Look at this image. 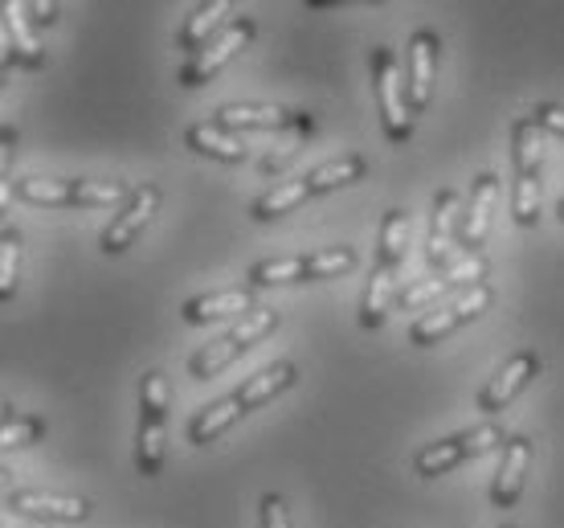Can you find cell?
<instances>
[{
    "label": "cell",
    "instance_id": "6da1fadb",
    "mask_svg": "<svg viewBox=\"0 0 564 528\" xmlns=\"http://www.w3.org/2000/svg\"><path fill=\"white\" fill-rule=\"evenodd\" d=\"M295 386H299L295 360H274V365H267V369H258L254 377H246L234 394L217 398L213 406H205L200 414H193V422H188V439H193V446L217 443V439H221L229 427H238L246 414L262 410L267 401H274L279 394H286V389H295Z\"/></svg>",
    "mask_w": 564,
    "mask_h": 528
},
{
    "label": "cell",
    "instance_id": "7a4b0ae2",
    "mask_svg": "<svg viewBox=\"0 0 564 528\" xmlns=\"http://www.w3.org/2000/svg\"><path fill=\"white\" fill-rule=\"evenodd\" d=\"M360 176H368V160L348 152V157H336L319 164V169L303 172V176H286L279 185H270L262 197L254 201V222H274V217L291 214L299 209L303 201L319 197V193H332V188H344V185H356Z\"/></svg>",
    "mask_w": 564,
    "mask_h": 528
},
{
    "label": "cell",
    "instance_id": "3957f363",
    "mask_svg": "<svg viewBox=\"0 0 564 528\" xmlns=\"http://www.w3.org/2000/svg\"><path fill=\"white\" fill-rule=\"evenodd\" d=\"M169 418L172 389L160 369H148L140 381V427H135V472L160 475L169 463Z\"/></svg>",
    "mask_w": 564,
    "mask_h": 528
},
{
    "label": "cell",
    "instance_id": "277c9868",
    "mask_svg": "<svg viewBox=\"0 0 564 528\" xmlns=\"http://www.w3.org/2000/svg\"><path fill=\"white\" fill-rule=\"evenodd\" d=\"M511 160H516L511 217L520 229H532L540 222V164H544V128L532 115H520L511 123Z\"/></svg>",
    "mask_w": 564,
    "mask_h": 528
},
{
    "label": "cell",
    "instance_id": "5b68a950",
    "mask_svg": "<svg viewBox=\"0 0 564 528\" xmlns=\"http://www.w3.org/2000/svg\"><path fill=\"white\" fill-rule=\"evenodd\" d=\"M13 193L29 205H74V209H90V205H128L135 188L123 181H86V176H17Z\"/></svg>",
    "mask_w": 564,
    "mask_h": 528
},
{
    "label": "cell",
    "instance_id": "8992f818",
    "mask_svg": "<svg viewBox=\"0 0 564 528\" xmlns=\"http://www.w3.org/2000/svg\"><path fill=\"white\" fill-rule=\"evenodd\" d=\"M274 328H279V312H274V308H254L250 315H241L229 332H221L217 341L200 344L197 353L188 357V373H193L197 381H209V377H217L221 369H229L238 357H246L258 341H267Z\"/></svg>",
    "mask_w": 564,
    "mask_h": 528
},
{
    "label": "cell",
    "instance_id": "52a82bcc",
    "mask_svg": "<svg viewBox=\"0 0 564 528\" xmlns=\"http://www.w3.org/2000/svg\"><path fill=\"white\" fill-rule=\"evenodd\" d=\"M372 95H377V111H381V128L389 143H410L413 140V103L410 83L397 66V54L389 45L372 50Z\"/></svg>",
    "mask_w": 564,
    "mask_h": 528
},
{
    "label": "cell",
    "instance_id": "ba28073f",
    "mask_svg": "<svg viewBox=\"0 0 564 528\" xmlns=\"http://www.w3.org/2000/svg\"><path fill=\"white\" fill-rule=\"evenodd\" d=\"M356 271L352 246H327L315 255H286L262 258L250 267V287H286V283H315V279H336V274Z\"/></svg>",
    "mask_w": 564,
    "mask_h": 528
},
{
    "label": "cell",
    "instance_id": "9c48e42d",
    "mask_svg": "<svg viewBox=\"0 0 564 528\" xmlns=\"http://www.w3.org/2000/svg\"><path fill=\"white\" fill-rule=\"evenodd\" d=\"M503 443H508V434H503L499 422H479V427H466V430H458V434H446V439H437V443H425L422 451L413 455V472L422 475V479H434V475L454 472V467L466 463V459L503 451Z\"/></svg>",
    "mask_w": 564,
    "mask_h": 528
},
{
    "label": "cell",
    "instance_id": "30bf717a",
    "mask_svg": "<svg viewBox=\"0 0 564 528\" xmlns=\"http://www.w3.org/2000/svg\"><path fill=\"white\" fill-rule=\"evenodd\" d=\"M491 303H495V287L491 283L470 287V291H463L458 300L437 303V308H430L425 315H417V320H413V328H410V341L417 344V348H430V344L446 341L451 332H458L463 324L479 320Z\"/></svg>",
    "mask_w": 564,
    "mask_h": 528
},
{
    "label": "cell",
    "instance_id": "8fae6325",
    "mask_svg": "<svg viewBox=\"0 0 564 528\" xmlns=\"http://www.w3.org/2000/svg\"><path fill=\"white\" fill-rule=\"evenodd\" d=\"M254 33H258V25L250 21V17H234V21H229V25L221 29L209 45H205V50H197V54L184 62L181 74H176V78H181V86L197 90V86L213 83V78L226 71L229 62H234L246 45L254 42Z\"/></svg>",
    "mask_w": 564,
    "mask_h": 528
},
{
    "label": "cell",
    "instance_id": "7c38bea8",
    "mask_svg": "<svg viewBox=\"0 0 564 528\" xmlns=\"http://www.w3.org/2000/svg\"><path fill=\"white\" fill-rule=\"evenodd\" d=\"M458 226H463V197L454 188H437L430 205V226H425V267L446 271L454 250H458Z\"/></svg>",
    "mask_w": 564,
    "mask_h": 528
},
{
    "label": "cell",
    "instance_id": "4fadbf2b",
    "mask_svg": "<svg viewBox=\"0 0 564 528\" xmlns=\"http://www.w3.org/2000/svg\"><path fill=\"white\" fill-rule=\"evenodd\" d=\"M217 123L229 131H299V136L315 131V119L307 111L267 107V103H229L217 111Z\"/></svg>",
    "mask_w": 564,
    "mask_h": 528
},
{
    "label": "cell",
    "instance_id": "5bb4252c",
    "mask_svg": "<svg viewBox=\"0 0 564 528\" xmlns=\"http://www.w3.org/2000/svg\"><path fill=\"white\" fill-rule=\"evenodd\" d=\"M540 373V353H532V348H520V353H511L499 369H495V377L487 381V386L479 389V406L482 414H503L511 401L520 398L523 389H528V381Z\"/></svg>",
    "mask_w": 564,
    "mask_h": 528
},
{
    "label": "cell",
    "instance_id": "9a60e30c",
    "mask_svg": "<svg viewBox=\"0 0 564 528\" xmlns=\"http://www.w3.org/2000/svg\"><path fill=\"white\" fill-rule=\"evenodd\" d=\"M155 209H160V188H155V185H135L131 201L111 217V226L99 234L102 255H123V250L140 238L143 229H148V222L155 217Z\"/></svg>",
    "mask_w": 564,
    "mask_h": 528
},
{
    "label": "cell",
    "instance_id": "2e32d148",
    "mask_svg": "<svg viewBox=\"0 0 564 528\" xmlns=\"http://www.w3.org/2000/svg\"><path fill=\"white\" fill-rule=\"evenodd\" d=\"M495 201H499V176L495 172H479L475 185H470V197L463 205V226H458V250L466 255H479L487 234H491V214Z\"/></svg>",
    "mask_w": 564,
    "mask_h": 528
},
{
    "label": "cell",
    "instance_id": "e0dca14e",
    "mask_svg": "<svg viewBox=\"0 0 564 528\" xmlns=\"http://www.w3.org/2000/svg\"><path fill=\"white\" fill-rule=\"evenodd\" d=\"M9 513L29 516V520H62V525H78L90 516V500L83 496H57V492H42V487H17L9 492Z\"/></svg>",
    "mask_w": 564,
    "mask_h": 528
},
{
    "label": "cell",
    "instance_id": "ac0fdd59",
    "mask_svg": "<svg viewBox=\"0 0 564 528\" xmlns=\"http://www.w3.org/2000/svg\"><path fill=\"white\" fill-rule=\"evenodd\" d=\"M528 463H532V443L528 434H508V443L499 451V467L491 479V504L495 508H516L528 487Z\"/></svg>",
    "mask_w": 564,
    "mask_h": 528
},
{
    "label": "cell",
    "instance_id": "d6986e66",
    "mask_svg": "<svg viewBox=\"0 0 564 528\" xmlns=\"http://www.w3.org/2000/svg\"><path fill=\"white\" fill-rule=\"evenodd\" d=\"M4 66H21V71H42L45 50L33 37V21L21 0H4Z\"/></svg>",
    "mask_w": 564,
    "mask_h": 528
},
{
    "label": "cell",
    "instance_id": "ffe728a7",
    "mask_svg": "<svg viewBox=\"0 0 564 528\" xmlns=\"http://www.w3.org/2000/svg\"><path fill=\"white\" fill-rule=\"evenodd\" d=\"M434 78H437V33L434 29H417L410 37V71H405L413 115H422L430 107V99H434Z\"/></svg>",
    "mask_w": 564,
    "mask_h": 528
},
{
    "label": "cell",
    "instance_id": "44dd1931",
    "mask_svg": "<svg viewBox=\"0 0 564 528\" xmlns=\"http://www.w3.org/2000/svg\"><path fill=\"white\" fill-rule=\"evenodd\" d=\"M254 308V287H221V291L193 295L181 308V315L188 324H213V320H226V315H250Z\"/></svg>",
    "mask_w": 564,
    "mask_h": 528
},
{
    "label": "cell",
    "instance_id": "7402d4cb",
    "mask_svg": "<svg viewBox=\"0 0 564 528\" xmlns=\"http://www.w3.org/2000/svg\"><path fill=\"white\" fill-rule=\"evenodd\" d=\"M184 143H188L193 152H200V157L221 160V164H241L246 152H250L246 140H241V131L221 128L217 119H213V123H193V128L184 131Z\"/></svg>",
    "mask_w": 564,
    "mask_h": 528
},
{
    "label": "cell",
    "instance_id": "603a6c76",
    "mask_svg": "<svg viewBox=\"0 0 564 528\" xmlns=\"http://www.w3.org/2000/svg\"><path fill=\"white\" fill-rule=\"evenodd\" d=\"M229 0H209V4H197L193 13H188V21L181 25V33H176V45L181 50H188V54H197V50H205V45L221 33V29L229 25Z\"/></svg>",
    "mask_w": 564,
    "mask_h": 528
},
{
    "label": "cell",
    "instance_id": "cb8c5ba5",
    "mask_svg": "<svg viewBox=\"0 0 564 528\" xmlns=\"http://www.w3.org/2000/svg\"><path fill=\"white\" fill-rule=\"evenodd\" d=\"M45 439V422L37 414H21V410H4V427H0V446L4 451H21Z\"/></svg>",
    "mask_w": 564,
    "mask_h": 528
},
{
    "label": "cell",
    "instance_id": "d4e9b609",
    "mask_svg": "<svg viewBox=\"0 0 564 528\" xmlns=\"http://www.w3.org/2000/svg\"><path fill=\"white\" fill-rule=\"evenodd\" d=\"M451 291V279L442 271H430L425 279H417V283H410L401 295H397L393 312H413V308H430V303L437 300V295H446Z\"/></svg>",
    "mask_w": 564,
    "mask_h": 528
},
{
    "label": "cell",
    "instance_id": "484cf974",
    "mask_svg": "<svg viewBox=\"0 0 564 528\" xmlns=\"http://www.w3.org/2000/svg\"><path fill=\"white\" fill-rule=\"evenodd\" d=\"M17 271H21V234L4 229V238H0V300L17 295Z\"/></svg>",
    "mask_w": 564,
    "mask_h": 528
},
{
    "label": "cell",
    "instance_id": "4316f807",
    "mask_svg": "<svg viewBox=\"0 0 564 528\" xmlns=\"http://www.w3.org/2000/svg\"><path fill=\"white\" fill-rule=\"evenodd\" d=\"M258 516H262V528H291V513H286V500L279 492H267L258 500Z\"/></svg>",
    "mask_w": 564,
    "mask_h": 528
},
{
    "label": "cell",
    "instance_id": "83f0119b",
    "mask_svg": "<svg viewBox=\"0 0 564 528\" xmlns=\"http://www.w3.org/2000/svg\"><path fill=\"white\" fill-rule=\"evenodd\" d=\"M532 119H536L544 131H552V136H561L564 140V107H556V103H540L536 111H532Z\"/></svg>",
    "mask_w": 564,
    "mask_h": 528
},
{
    "label": "cell",
    "instance_id": "f1b7e54d",
    "mask_svg": "<svg viewBox=\"0 0 564 528\" xmlns=\"http://www.w3.org/2000/svg\"><path fill=\"white\" fill-rule=\"evenodd\" d=\"M299 152H303V140L286 143V148H282V152H274V157H262V164H258V169L267 172V176H274V172H282V169H286V164H291V160H295Z\"/></svg>",
    "mask_w": 564,
    "mask_h": 528
},
{
    "label": "cell",
    "instance_id": "f546056e",
    "mask_svg": "<svg viewBox=\"0 0 564 528\" xmlns=\"http://www.w3.org/2000/svg\"><path fill=\"white\" fill-rule=\"evenodd\" d=\"M25 9H29V21H33V25H54L57 21L54 0H33V4H25Z\"/></svg>",
    "mask_w": 564,
    "mask_h": 528
},
{
    "label": "cell",
    "instance_id": "4dcf8cb0",
    "mask_svg": "<svg viewBox=\"0 0 564 528\" xmlns=\"http://www.w3.org/2000/svg\"><path fill=\"white\" fill-rule=\"evenodd\" d=\"M556 214H561V222H564V197H561V201H556Z\"/></svg>",
    "mask_w": 564,
    "mask_h": 528
},
{
    "label": "cell",
    "instance_id": "1f68e13d",
    "mask_svg": "<svg viewBox=\"0 0 564 528\" xmlns=\"http://www.w3.org/2000/svg\"><path fill=\"white\" fill-rule=\"evenodd\" d=\"M21 528H42V525H37V520H33V525H21Z\"/></svg>",
    "mask_w": 564,
    "mask_h": 528
}]
</instances>
